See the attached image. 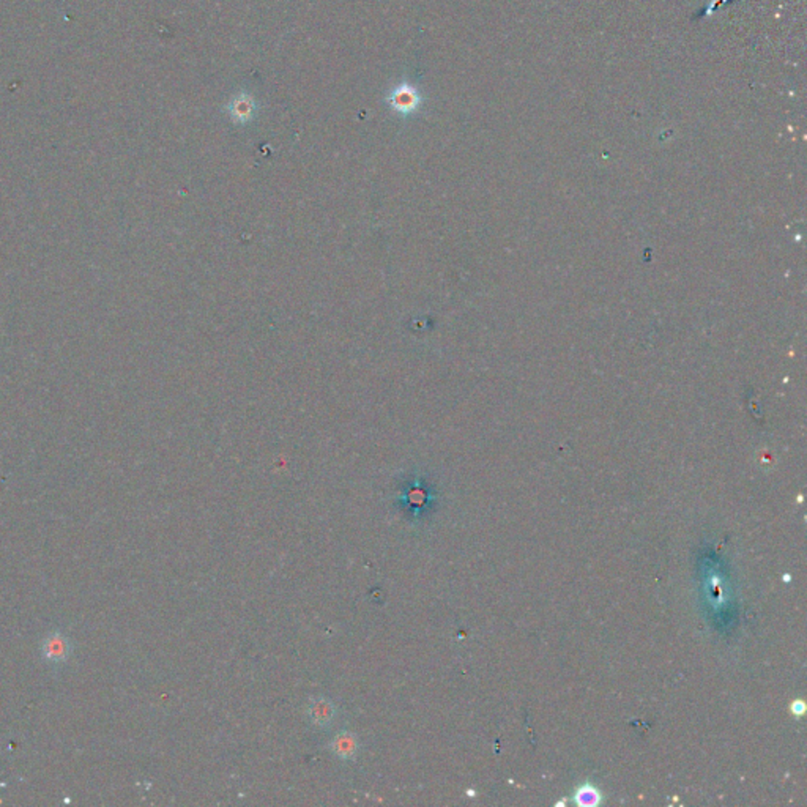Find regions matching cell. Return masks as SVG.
<instances>
[{
	"label": "cell",
	"mask_w": 807,
	"mask_h": 807,
	"mask_svg": "<svg viewBox=\"0 0 807 807\" xmlns=\"http://www.w3.org/2000/svg\"><path fill=\"white\" fill-rule=\"evenodd\" d=\"M70 651H71V644L68 642V640H66L65 636H61V634H59V632L49 636L46 639V642L43 644V653H45V656L52 662L65 661V659L68 657Z\"/></svg>",
	"instance_id": "6da1fadb"
},
{
	"label": "cell",
	"mask_w": 807,
	"mask_h": 807,
	"mask_svg": "<svg viewBox=\"0 0 807 807\" xmlns=\"http://www.w3.org/2000/svg\"><path fill=\"white\" fill-rule=\"evenodd\" d=\"M252 108H254V104H252V100H249L246 95H242V100H235L232 103V117H235L237 120H248L249 115L252 114Z\"/></svg>",
	"instance_id": "5b68a950"
},
{
	"label": "cell",
	"mask_w": 807,
	"mask_h": 807,
	"mask_svg": "<svg viewBox=\"0 0 807 807\" xmlns=\"http://www.w3.org/2000/svg\"><path fill=\"white\" fill-rule=\"evenodd\" d=\"M331 749L340 759H352L358 750V741L352 733H340L331 743Z\"/></svg>",
	"instance_id": "3957f363"
},
{
	"label": "cell",
	"mask_w": 807,
	"mask_h": 807,
	"mask_svg": "<svg viewBox=\"0 0 807 807\" xmlns=\"http://www.w3.org/2000/svg\"><path fill=\"white\" fill-rule=\"evenodd\" d=\"M390 104L399 112H412L420 104V96H418L416 92L410 85H404V87H399L393 92L390 96Z\"/></svg>",
	"instance_id": "7a4b0ae2"
},
{
	"label": "cell",
	"mask_w": 807,
	"mask_h": 807,
	"mask_svg": "<svg viewBox=\"0 0 807 807\" xmlns=\"http://www.w3.org/2000/svg\"><path fill=\"white\" fill-rule=\"evenodd\" d=\"M576 803L579 806H596L599 803V793L593 787L585 785L576 794Z\"/></svg>",
	"instance_id": "8992f818"
},
{
	"label": "cell",
	"mask_w": 807,
	"mask_h": 807,
	"mask_svg": "<svg viewBox=\"0 0 807 807\" xmlns=\"http://www.w3.org/2000/svg\"><path fill=\"white\" fill-rule=\"evenodd\" d=\"M793 711H794V713H799V714L804 713V704H801V701H799V704L793 705Z\"/></svg>",
	"instance_id": "52a82bcc"
},
{
	"label": "cell",
	"mask_w": 807,
	"mask_h": 807,
	"mask_svg": "<svg viewBox=\"0 0 807 807\" xmlns=\"http://www.w3.org/2000/svg\"><path fill=\"white\" fill-rule=\"evenodd\" d=\"M333 714H335L333 705L323 699H319L311 705V720L319 725L330 724L333 720Z\"/></svg>",
	"instance_id": "277c9868"
}]
</instances>
